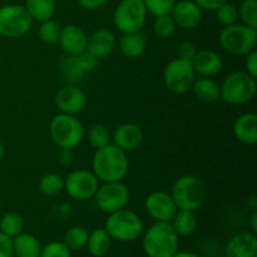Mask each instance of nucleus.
I'll use <instances>...</instances> for the list:
<instances>
[{
  "label": "nucleus",
  "mask_w": 257,
  "mask_h": 257,
  "mask_svg": "<svg viewBox=\"0 0 257 257\" xmlns=\"http://www.w3.org/2000/svg\"><path fill=\"white\" fill-rule=\"evenodd\" d=\"M4 152H5L4 145H3V142L0 141V161H2L3 157H4Z\"/></svg>",
  "instance_id": "nucleus-47"
},
{
  "label": "nucleus",
  "mask_w": 257,
  "mask_h": 257,
  "mask_svg": "<svg viewBox=\"0 0 257 257\" xmlns=\"http://www.w3.org/2000/svg\"><path fill=\"white\" fill-rule=\"evenodd\" d=\"M0 257H13V238L0 232Z\"/></svg>",
  "instance_id": "nucleus-41"
},
{
  "label": "nucleus",
  "mask_w": 257,
  "mask_h": 257,
  "mask_svg": "<svg viewBox=\"0 0 257 257\" xmlns=\"http://www.w3.org/2000/svg\"><path fill=\"white\" fill-rule=\"evenodd\" d=\"M178 245L180 237L170 222H155L142 235V248L148 257H172Z\"/></svg>",
  "instance_id": "nucleus-2"
},
{
  "label": "nucleus",
  "mask_w": 257,
  "mask_h": 257,
  "mask_svg": "<svg viewBox=\"0 0 257 257\" xmlns=\"http://www.w3.org/2000/svg\"><path fill=\"white\" fill-rule=\"evenodd\" d=\"M245 72L257 79V50L245 55Z\"/></svg>",
  "instance_id": "nucleus-40"
},
{
  "label": "nucleus",
  "mask_w": 257,
  "mask_h": 257,
  "mask_svg": "<svg viewBox=\"0 0 257 257\" xmlns=\"http://www.w3.org/2000/svg\"><path fill=\"white\" fill-rule=\"evenodd\" d=\"M49 135L53 143L59 150H74L82 143L85 131L77 115L59 113L50 122Z\"/></svg>",
  "instance_id": "nucleus-6"
},
{
  "label": "nucleus",
  "mask_w": 257,
  "mask_h": 257,
  "mask_svg": "<svg viewBox=\"0 0 257 257\" xmlns=\"http://www.w3.org/2000/svg\"><path fill=\"white\" fill-rule=\"evenodd\" d=\"M87 140L89 145L97 150V148H100L112 142V133L104 124L98 123V124H93L88 130Z\"/></svg>",
  "instance_id": "nucleus-31"
},
{
  "label": "nucleus",
  "mask_w": 257,
  "mask_h": 257,
  "mask_svg": "<svg viewBox=\"0 0 257 257\" xmlns=\"http://www.w3.org/2000/svg\"><path fill=\"white\" fill-rule=\"evenodd\" d=\"M147 13L152 14L153 17L170 14L175 5L176 0H143Z\"/></svg>",
  "instance_id": "nucleus-38"
},
{
  "label": "nucleus",
  "mask_w": 257,
  "mask_h": 257,
  "mask_svg": "<svg viewBox=\"0 0 257 257\" xmlns=\"http://www.w3.org/2000/svg\"><path fill=\"white\" fill-rule=\"evenodd\" d=\"M218 42L225 52L232 55L245 57L256 49L257 29L247 27L242 23L223 27L218 35Z\"/></svg>",
  "instance_id": "nucleus-7"
},
{
  "label": "nucleus",
  "mask_w": 257,
  "mask_h": 257,
  "mask_svg": "<svg viewBox=\"0 0 257 257\" xmlns=\"http://www.w3.org/2000/svg\"><path fill=\"white\" fill-rule=\"evenodd\" d=\"M79 5L87 10H97L104 7L108 0H78Z\"/></svg>",
  "instance_id": "nucleus-43"
},
{
  "label": "nucleus",
  "mask_w": 257,
  "mask_h": 257,
  "mask_svg": "<svg viewBox=\"0 0 257 257\" xmlns=\"http://www.w3.org/2000/svg\"><path fill=\"white\" fill-rule=\"evenodd\" d=\"M196 78L195 69L190 60L173 58L163 69V83L173 94H185L191 89Z\"/></svg>",
  "instance_id": "nucleus-10"
},
{
  "label": "nucleus",
  "mask_w": 257,
  "mask_h": 257,
  "mask_svg": "<svg viewBox=\"0 0 257 257\" xmlns=\"http://www.w3.org/2000/svg\"><path fill=\"white\" fill-rule=\"evenodd\" d=\"M24 218L17 212H8L0 218V232L14 238L24 231Z\"/></svg>",
  "instance_id": "nucleus-28"
},
{
  "label": "nucleus",
  "mask_w": 257,
  "mask_h": 257,
  "mask_svg": "<svg viewBox=\"0 0 257 257\" xmlns=\"http://www.w3.org/2000/svg\"><path fill=\"white\" fill-rule=\"evenodd\" d=\"M98 58L94 57L90 52L84 50L83 53L78 54L77 57H73V63H74L75 70L80 77H83L87 73L93 72L98 65Z\"/></svg>",
  "instance_id": "nucleus-35"
},
{
  "label": "nucleus",
  "mask_w": 257,
  "mask_h": 257,
  "mask_svg": "<svg viewBox=\"0 0 257 257\" xmlns=\"http://www.w3.org/2000/svg\"><path fill=\"white\" fill-rule=\"evenodd\" d=\"M115 47V37L110 30L97 29L88 35L87 50L98 59L108 57Z\"/></svg>",
  "instance_id": "nucleus-21"
},
{
  "label": "nucleus",
  "mask_w": 257,
  "mask_h": 257,
  "mask_svg": "<svg viewBox=\"0 0 257 257\" xmlns=\"http://www.w3.org/2000/svg\"><path fill=\"white\" fill-rule=\"evenodd\" d=\"M143 141V132L135 123H123L112 133V143L124 152L137 150Z\"/></svg>",
  "instance_id": "nucleus-19"
},
{
  "label": "nucleus",
  "mask_w": 257,
  "mask_h": 257,
  "mask_svg": "<svg viewBox=\"0 0 257 257\" xmlns=\"http://www.w3.org/2000/svg\"><path fill=\"white\" fill-rule=\"evenodd\" d=\"M238 20L247 27L257 29V0H243L237 8Z\"/></svg>",
  "instance_id": "nucleus-33"
},
{
  "label": "nucleus",
  "mask_w": 257,
  "mask_h": 257,
  "mask_svg": "<svg viewBox=\"0 0 257 257\" xmlns=\"http://www.w3.org/2000/svg\"><path fill=\"white\" fill-rule=\"evenodd\" d=\"M39 257H72V251L63 241H52L42 246Z\"/></svg>",
  "instance_id": "nucleus-37"
},
{
  "label": "nucleus",
  "mask_w": 257,
  "mask_h": 257,
  "mask_svg": "<svg viewBox=\"0 0 257 257\" xmlns=\"http://www.w3.org/2000/svg\"><path fill=\"white\" fill-rule=\"evenodd\" d=\"M250 228L253 235L257 233V211H252L250 216Z\"/></svg>",
  "instance_id": "nucleus-45"
},
{
  "label": "nucleus",
  "mask_w": 257,
  "mask_h": 257,
  "mask_svg": "<svg viewBox=\"0 0 257 257\" xmlns=\"http://www.w3.org/2000/svg\"><path fill=\"white\" fill-rule=\"evenodd\" d=\"M145 208L156 222H170L177 211L171 193L165 191L151 192L145 200Z\"/></svg>",
  "instance_id": "nucleus-13"
},
{
  "label": "nucleus",
  "mask_w": 257,
  "mask_h": 257,
  "mask_svg": "<svg viewBox=\"0 0 257 257\" xmlns=\"http://www.w3.org/2000/svg\"><path fill=\"white\" fill-rule=\"evenodd\" d=\"M170 15L177 27L193 29L202 20V9L193 0H180L175 3Z\"/></svg>",
  "instance_id": "nucleus-15"
},
{
  "label": "nucleus",
  "mask_w": 257,
  "mask_h": 257,
  "mask_svg": "<svg viewBox=\"0 0 257 257\" xmlns=\"http://www.w3.org/2000/svg\"><path fill=\"white\" fill-rule=\"evenodd\" d=\"M172 257H200L197 253L191 252V251H177Z\"/></svg>",
  "instance_id": "nucleus-46"
},
{
  "label": "nucleus",
  "mask_w": 257,
  "mask_h": 257,
  "mask_svg": "<svg viewBox=\"0 0 257 257\" xmlns=\"http://www.w3.org/2000/svg\"><path fill=\"white\" fill-rule=\"evenodd\" d=\"M170 193L177 210L196 212L207 198V187L198 176L185 175L175 181Z\"/></svg>",
  "instance_id": "nucleus-3"
},
{
  "label": "nucleus",
  "mask_w": 257,
  "mask_h": 257,
  "mask_svg": "<svg viewBox=\"0 0 257 257\" xmlns=\"http://www.w3.org/2000/svg\"><path fill=\"white\" fill-rule=\"evenodd\" d=\"M173 231L178 235V237H186L192 235L198 225L197 216L193 211L177 210L170 221Z\"/></svg>",
  "instance_id": "nucleus-25"
},
{
  "label": "nucleus",
  "mask_w": 257,
  "mask_h": 257,
  "mask_svg": "<svg viewBox=\"0 0 257 257\" xmlns=\"http://www.w3.org/2000/svg\"><path fill=\"white\" fill-rule=\"evenodd\" d=\"M99 187L97 176L88 170H75L64 178V191L74 201H88L94 197Z\"/></svg>",
  "instance_id": "nucleus-12"
},
{
  "label": "nucleus",
  "mask_w": 257,
  "mask_h": 257,
  "mask_svg": "<svg viewBox=\"0 0 257 257\" xmlns=\"http://www.w3.org/2000/svg\"><path fill=\"white\" fill-rule=\"evenodd\" d=\"M39 191L44 196L54 197L64 191V177L59 173H47L39 181Z\"/></svg>",
  "instance_id": "nucleus-29"
},
{
  "label": "nucleus",
  "mask_w": 257,
  "mask_h": 257,
  "mask_svg": "<svg viewBox=\"0 0 257 257\" xmlns=\"http://www.w3.org/2000/svg\"><path fill=\"white\" fill-rule=\"evenodd\" d=\"M104 230L112 240L119 242H132L143 235L145 226L142 218L137 213L124 207L108 215Z\"/></svg>",
  "instance_id": "nucleus-5"
},
{
  "label": "nucleus",
  "mask_w": 257,
  "mask_h": 257,
  "mask_svg": "<svg viewBox=\"0 0 257 257\" xmlns=\"http://www.w3.org/2000/svg\"><path fill=\"white\" fill-rule=\"evenodd\" d=\"M58 43L68 57H77L87 50L88 35L80 27L74 24L62 27Z\"/></svg>",
  "instance_id": "nucleus-16"
},
{
  "label": "nucleus",
  "mask_w": 257,
  "mask_h": 257,
  "mask_svg": "<svg viewBox=\"0 0 257 257\" xmlns=\"http://www.w3.org/2000/svg\"><path fill=\"white\" fill-rule=\"evenodd\" d=\"M202 10H208V12H215L217 8H220L223 3L227 0H193Z\"/></svg>",
  "instance_id": "nucleus-42"
},
{
  "label": "nucleus",
  "mask_w": 257,
  "mask_h": 257,
  "mask_svg": "<svg viewBox=\"0 0 257 257\" xmlns=\"http://www.w3.org/2000/svg\"><path fill=\"white\" fill-rule=\"evenodd\" d=\"M3 2H7V0H3Z\"/></svg>",
  "instance_id": "nucleus-48"
},
{
  "label": "nucleus",
  "mask_w": 257,
  "mask_h": 257,
  "mask_svg": "<svg viewBox=\"0 0 257 257\" xmlns=\"http://www.w3.org/2000/svg\"><path fill=\"white\" fill-rule=\"evenodd\" d=\"M256 92V78L245 70L230 73L220 84V99L230 105L246 104L255 98Z\"/></svg>",
  "instance_id": "nucleus-4"
},
{
  "label": "nucleus",
  "mask_w": 257,
  "mask_h": 257,
  "mask_svg": "<svg viewBox=\"0 0 257 257\" xmlns=\"http://www.w3.org/2000/svg\"><path fill=\"white\" fill-rule=\"evenodd\" d=\"M55 105L60 113L77 115L87 105V95L75 84H65L55 94Z\"/></svg>",
  "instance_id": "nucleus-14"
},
{
  "label": "nucleus",
  "mask_w": 257,
  "mask_h": 257,
  "mask_svg": "<svg viewBox=\"0 0 257 257\" xmlns=\"http://www.w3.org/2000/svg\"><path fill=\"white\" fill-rule=\"evenodd\" d=\"M33 19L24 5L8 4L0 7V35L9 39H18L27 34Z\"/></svg>",
  "instance_id": "nucleus-8"
},
{
  "label": "nucleus",
  "mask_w": 257,
  "mask_h": 257,
  "mask_svg": "<svg viewBox=\"0 0 257 257\" xmlns=\"http://www.w3.org/2000/svg\"><path fill=\"white\" fill-rule=\"evenodd\" d=\"M88 236H89V232L84 227H82V226H73L64 233L63 242L69 247L70 251L82 250V248L87 246Z\"/></svg>",
  "instance_id": "nucleus-30"
},
{
  "label": "nucleus",
  "mask_w": 257,
  "mask_h": 257,
  "mask_svg": "<svg viewBox=\"0 0 257 257\" xmlns=\"http://www.w3.org/2000/svg\"><path fill=\"white\" fill-rule=\"evenodd\" d=\"M130 170L127 152L112 142L97 148L92 158V172L102 182L123 181Z\"/></svg>",
  "instance_id": "nucleus-1"
},
{
  "label": "nucleus",
  "mask_w": 257,
  "mask_h": 257,
  "mask_svg": "<svg viewBox=\"0 0 257 257\" xmlns=\"http://www.w3.org/2000/svg\"><path fill=\"white\" fill-rule=\"evenodd\" d=\"M40 251V241L33 233L23 231L13 238V255L17 257H39Z\"/></svg>",
  "instance_id": "nucleus-24"
},
{
  "label": "nucleus",
  "mask_w": 257,
  "mask_h": 257,
  "mask_svg": "<svg viewBox=\"0 0 257 257\" xmlns=\"http://www.w3.org/2000/svg\"><path fill=\"white\" fill-rule=\"evenodd\" d=\"M190 90L200 102L213 103L220 99V84L213 78H195Z\"/></svg>",
  "instance_id": "nucleus-23"
},
{
  "label": "nucleus",
  "mask_w": 257,
  "mask_h": 257,
  "mask_svg": "<svg viewBox=\"0 0 257 257\" xmlns=\"http://www.w3.org/2000/svg\"><path fill=\"white\" fill-rule=\"evenodd\" d=\"M60 30H62V27L59 25V23L53 19H48L40 22L38 34H39L42 42L47 43V44H55L59 40Z\"/></svg>",
  "instance_id": "nucleus-32"
},
{
  "label": "nucleus",
  "mask_w": 257,
  "mask_h": 257,
  "mask_svg": "<svg viewBox=\"0 0 257 257\" xmlns=\"http://www.w3.org/2000/svg\"><path fill=\"white\" fill-rule=\"evenodd\" d=\"M24 7L33 20L44 22L54 15L57 0H25Z\"/></svg>",
  "instance_id": "nucleus-27"
},
{
  "label": "nucleus",
  "mask_w": 257,
  "mask_h": 257,
  "mask_svg": "<svg viewBox=\"0 0 257 257\" xmlns=\"http://www.w3.org/2000/svg\"><path fill=\"white\" fill-rule=\"evenodd\" d=\"M177 28L176 23L173 22L172 17L170 14L160 15V17H155V22H153V32L157 37L162 38V39H167L175 34V30Z\"/></svg>",
  "instance_id": "nucleus-34"
},
{
  "label": "nucleus",
  "mask_w": 257,
  "mask_h": 257,
  "mask_svg": "<svg viewBox=\"0 0 257 257\" xmlns=\"http://www.w3.org/2000/svg\"><path fill=\"white\" fill-rule=\"evenodd\" d=\"M146 45H147V38L142 30L123 34L118 43L120 53L130 59H137L141 55H143Z\"/></svg>",
  "instance_id": "nucleus-22"
},
{
  "label": "nucleus",
  "mask_w": 257,
  "mask_h": 257,
  "mask_svg": "<svg viewBox=\"0 0 257 257\" xmlns=\"http://www.w3.org/2000/svg\"><path fill=\"white\" fill-rule=\"evenodd\" d=\"M191 63L195 73L200 77L213 78L223 69L222 57L212 49L197 50Z\"/></svg>",
  "instance_id": "nucleus-17"
},
{
  "label": "nucleus",
  "mask_w": 257,
  "mask_h": 257,
  "mask_svg": "<svg viewBox=\"0 0 257 257\" xmlns=\"http://www.w3.org/2000/svg\"><path fill=\"white\" fill-rule=\"evenodd\" d=\"M236 140L243 145H255L257 142V114L253 112L238 115L232 125Z\"/></svg>",
  "instance_id": "nucleus-20"
},
{
  "label": "nucleus",
  "mask_w": 257,
  "mask_h": 257,
  "mask_svg": "<svg viewBox=\"0 0 257 257\" xmlns=\"http://www.w3.org/2000/svg\"><path fill=\"white\" fill-rule=\"evenodd\" d=\"M73 150H68V148H62L59 150V153H58V160L62 163L63 166H70L73 162Z\"/></svg>",
  "instance_id": "nucleus-44"
},
{
  "label": "nucleus",
  "mask_w": 257,
  "mask_h": 257,
  "mask_svg": "<svg viewBox=\"0 0 257 257\" xmlns=\"http://www.w3.org/2000/svg\"><path fill=\"white\" fill-rule=\"evenodd\" d=\"M95 206L104 213H112L122 210L130 201V191L123 181L118 182H103L94 195Z\"/></svg>",
  "instance_id": "nucleus-11"
},
{
  "label": "nucleus",
  "mask_w": 257,
  "mask_h": 257,
  "mask_svg": "<svg viewBox=\"0 0 257 257\" xmlns=\"http://www.w3.org/2000/svg\"><path fill=\"white\" fill-rule=\"evenodd\" d=\"M196 52H197V48L196 45L193 44L192 42H188V40H185V42L181 43L178 45V50H177V57L181 58V59L185 60H192V58L195 57Z\"/></svg>",
  "instance_id": "nucleus-39"
},
{
  "label": "nucleus",
  "mask_w": 257,
  "mask_h": 257,
  "mask_svg": "<svg viewBox=\"0 0 257 257\" xmlns=\"http://www.w3.org/2000/svg\"><path fill=\"white\" fill-rule=\"evenodd\" d=\"M147 14L143 0H120L113 14V23L123 34L140 32L145 27Z\"/></svg>",
  "instance_id": "nucleus-9"
},
{
  "label": "nucleus",
  "mask_w": 257,
  "mask_h": 257,
  "mask_svg": "<svg viewBox=\"0 0 257 257\" xmlns=\"http://www.w3.org/2000/svg\"><path fill=\"white\" fill-rule=\"evenodd\" d=\"M119 2H120V0H119Z\"/></svg>",
  "instance_id": "nucleus-49"
},
{
  "label": "nucleus",
  "mask_w": 257,
  "mask_h": 257,
  "mask_svg": "<svg viewBox=\"0 0 257 257\" xmlns=\"http://www.w3.org/2000/svg\"><path fill=\"white\" fill-rule=\"evenodd\" d=\"M110 246H112V238L104 230V227H99L89 232L85 247L88 248L92 256L103 257L110 250Z\"/></svg>",
  "instance_id": "nucleus-26"
},
{
  "label": "nucleus",
  "mask_w": 257,
  "mask_h": 257,
  "mask_svg": "<svg viewBox=\"0 0 257 257\" xmlns=\"http://www.w3.org/2000/svg\"><path fill=\"white\" fill-rule=\"evenodd\" d=\"M225 257H257V238L252 232L233 235L223 250Z\"/></svg>",
  "instance_id": "nucleus-18"
},
{
  "label": "nucleus",
  "mask_w": 257,
  "mask_h": 257,
  "mask_svg": "<svg viewBox=\"0 0 257 257\" xmlns=\"http://www.w3.org/2000/svg\"><path fill=\"white\" fill-rule=\"evenodd\" d=\"M216 18H217L218 23L222 24L223 27H228V25H233L238 23V10L236 5L232 3H223L220 8L215 10Z\"/></svg>",
  "instance_id": "nucleus-36"
}]
</instances>
